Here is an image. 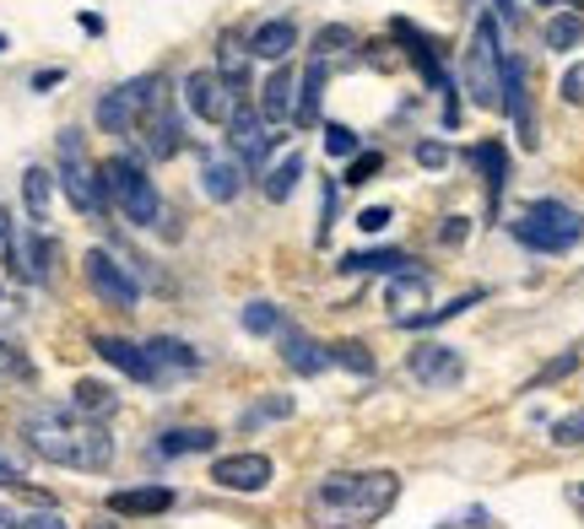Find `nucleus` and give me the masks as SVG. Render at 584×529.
Instances as JSON below:
<instances>
[{"instance_id": "nucleus-23", "label": "nucleus", "mask_w": 584, "mask_h": 529, "mask_svg": "<svg viewBox=\"0 0 584 529\" xmlns=\"http://www.w3.org/2000/svg\"><path fill=\"white\" fill-rule=\"evenodd\" d=\"M146 357H151L157 379H162V373H195V368H200V352L184 346V341H173V335H151V341H146Z\"/></svg>"}, {"instance_id": "nucleus-50", "label": "nucleus", "mask_w": 584, "mask_h": 529, "mask_svg": "<svg viewBox=\"0 0 584 529\" xmlns=\"http://www.w3.org/2000/svg\"><path fill=\"white\" fill-rule=\"evenodd\" d=\"M0 54H5V33H0Z\"/></svg>"}, {"instance_id": "nucleus-41", "label": "nucleus", "mask_w": 584, "mask_h": 529, "mask_svg": "<svg viewBox=\"0 0 584 529\" xmlns=\"http://www.w3.org/2000/svg\"><path fill=\"white\" fill-rule=\"evenodd\" d=\"M465 238H471V217H443L438 244H443V249H454V244H465Z\"/></svg>"}, {"instance_id": "nucleus-37", "label": "nucleus", "mask_w": 584, "mask_h": 529, "mask_svg": "<svg viewBox=\"0 0 584 529\" xmlns=\"http://www.w3.org/2000/svg\"><path fill=\"white\" fill-rule=\"evenodd\" d=\"M0 379H16V384H27V379H33V362H27L11 341H0Z\"/></svg>"}, {"instance_id": "nucleus-24", "label": "nucleus", "mask_w": 584, "mask_h": 529, "mask_svg": "<svg viewBox=\"0 0 584 529\" xmlns=\"http://www.w3.org/2000/svg\"><path fill=\"white\" fill-rule=\"evenodd\" d=\"M471 162L482 168L487 200L498 206V200H503V184H509V151H503V140H482V146H471Z\"/></svg>"}, {"instance_id": "nucleus-31", "label": "nucleus", "mask_w": 584, "mask_h": 529, "mask_svg": "<svg viewBox=\"0 0 584 529\" xmlns=\"http://www.w3.org/2000/svg\"><path fill=\"white\" fill-rule=\"evenodd\" d=\"M487 292H465V297H449L443 308H428V313H406V319H396L401 330H434V324H449V319H460L465 308H476Z\"/></svg>"}, {"instance_id": "nucleus-18", "label": "nucleus", "mask_w": 584, "mask_h": 529, "mask_svg": "<svg viewBox=\"0 0 584 529\" xmlns=\"http://www.w3.org/2000/svg\"><path fill=\"white\" fill-rule=\"evenodd\" d=\"M168 508H173V492H168V487L109 492V514H114V519H151V514H168Z\"/></svg>"}, {"instance_id": "nucleus-36", "label": "nucleus", "mask_w": 584, "mask_h": 529, "mask_svg": "<svg viewBox=\"0 0 584 529\" xmlns=\"http://www.w3.org/2000/svg\"><path fill=\"white\" fill-rule=\"evenodd\" d=\"M325 157L352 162V157H357V135L346 131V125H325Z\"/></svg>"}, {"instance_id": "nucleus-6", "label": "nucleus", "mask_w": 584, "mask_h": 529, "mask_svg": "<svg viewBox=\"0 0 584 529\" xmlns=\"http://www.w3.org/2000/svg\"><path fill=\"white\" fill-rule=\"evenodd\" d=\"M465 87L482 109L503 103V49H498V16H476L471 49H465Z\"/></svg>"}, {"instance_id": "nucleus-42", "label": "nucleus", "mask_w": 584, "mask_h": 529, "mask_svg": "<svg viewBox=\"0 0 584 529\" xmlns=\"http://www.w3.org/2000/svg\"><path fill=\"white\" fill-rule=\"evenodd\" d=\"M417 162H423L428 173L449 168V146H443V140H423V146H417Z\"/></svg>"}, {"instance_id": "nucleus-44", "label": "nucleus", "mask_w": 584, "mask_h": 529, "mask_svg": "<svg viewBox=\"0 0 584 529\" xmlns=\"http://www.w3.org/2000/svg\"><path fill=\"white\" fill-rule=\"evenodd\" d=\"M0 264L5 270H16V227H11V217L0 211Z\"/></svg>"}, {"instance_id": "nucleus-14", "label": "nucleus", "mask_w": 584, "mask_h": 529, "mask_svg": "<svg viewBox=\"0 0 584 529\" xmlns=\"http://www.w3.org/2000/svg\"><path fill=\"white\" fill-rule=\"evenodd\" d=\"M93 352H98L109 368H120L125 379H136V384H151V379H157V368H151L146 346H136V341H120V335H93Z\"/></svg>"}, {"instance_id": "nucleus-25", "label": "nucleus", "mask_w": 584, "mask_h": 529, "mask_svg": "<svg viewBox=\"0 0 584 529\" xmlns=\"http://www.w3.org/2000/svg\"><path fill=\"white\" fill-rule=\"evenodd\" d=\"M217 76L228 82L233 98L250 93V49H244L239 38H222V44H217Z\"/></svg>"}, {"instance_id": "nucleus-29", "label": "nucleus", "mask_w": 584, "mask_h": 529, "mask_svg": "<svg viewBox=\"0 0 584 529\" xmlns=\"http://www.w3.org/2000/svg\"><path fill=\"white\" fill-rule=\"evenodd\" d=\"M49 195H54L49 168H27V173H22V206H27V222H33V227L49 222Z\"/></svg>"}, {"instance_id": "nucleus-43", "label": "nucleus", "mask_w": 584, "mask_h": 529, "mask_svg": "<svg viewBox=\"0 0 584 529\" xmlns=\"http://www.w3.org/2000/svg\"><path fill=\"white\" fill-rule=\"evenodd\" d=\"M558 93H563L569 103H584V60H580V65H569V71H563V82H558Z\"/></svg>"}, {"instance_id": "nucleus-4", "label": "nucleus", "mask_w": 584, "mask_h": 529, "mask_svg": "<svg viewBox=\"0 0 584 529\" xmlns=\"http://www.w3.org/2000/svg\"><path fill=\"white\" fill-rule=\"evenodd\" d=\"M98 179H104V189H109V206H114L125 222L157 227L162 200H157V184L146 179V168L136 162V157H109V162L98 168Z\"/></svg>"}, {"instance_id": "nucleus-2", "label": "nucleus", "mask_w": 584, "mask_h": 529, "mask_svg": "<svg viewBox=\"0 0 584 529\" xmlns=\"http://www.w3.org/2000/svg\"><path fill=\"white\" fill-rule=\"evenodd\" d=\"M22 438L38 459L65 465V470H109L114 465V438L104 421L76 416L71 405H38L22 421Z\"/></svg>"}, {"instance_id": "nucleus-27", "label": "nucleus", "mask_w": 584, "mask_h": 529, "mask_svg": "<svg viewBox=\"0 0 584 529\" xmlns=\"http://www.w3.org/2000/svg\"><path fill=\"white\" fill-rule=\"evenodd\" d=\"M336 270H346V275H396V270H412V260L401 249H363V255H346Z\"/></svg>"}, {"instance_id": "nucleus-12", "label": "nucleus", "mask_w": 584, "mask_h": 529, "mask_svg": "<svg viewBox=\"0 0 584 529\" xmlns=\"http://www.w3.org/2000/svg\"><path fill=\"white\" fill-rule=\"evenodd\" d=\"M271 476H277V465L266 459V454H222L217 465H211V481L222 487V492H266L271 487Z\"/></svg>"}, {"instance_id": "nucleus-39", "label": "nucleus", "mask_w": 584, "mask_h": 529, "mask_svg": "<svg viewBox=\"0 0 584 529\" xmlns=\"http://www.w3.org/2000/svg\"><path fill=\"white\" fill-rule=\"evenodd\" d=\"M379 168H385V157H379V151H357V157L346 162V179H341V184H368Z\"/></svg>"}, {"instance_id": "nucleus-11", "label": "nucleus", "mask_w": 584, "mask_h": 529, "mask_svg": "<svg viewBox=\"0 0 584 529\" xmlns=\"http://www.w3.org/2000/svg\"><path fill=\"white\" fill-rule=\"evenodd\" d=\"M406 373H412L417 384H428V390H449V384L465 379V362H460V352L443 346V341H417V346L406 352Z\"/></svg>"}, {"instance_id": "nucleus-46", "label": "nucleus", "mask_w": 584, "mask_h": 529, "mask_svg": "<svg viewBox=\"0 0 584 529\" xmlns=\"http://www.w3.org/2000/svg\"><path fill=\"white\" fill-rule=\"evenodd\" d=\"M390 217H396L390 206H368V211L357 217V227H363V233H385V227H390Z\"/></svg>"}, {"instance_id": "nucleus-30", "label": "nucleus", "mask_w": 584, "mask_h": 529, "mask_svg": "<svg viewBox=\"0 0 584 529\" xmlns=\"http://www.w3.org/2000/svg\"><path fill=\"white\" fill-rule=\"evenodd\" d=\"M211 443H217V432H211V427H173V432H162V438H157V454L179 459V454H206Z\"/></svg>"}, {"instance_id": "nucleus-16", "label": "nucleus", "mask_w": 584, "mask_h": 529, "mask_svg": "<svg viewBox=\"0 0 584 529\" xmlns=\"http://www.w3.org/2000/svg\"><path fill=\"white\" fill-rule=\"evenodd\" d=\"M292 109H297V71H292V65H277L271 82H266V93H260V120H266L271 131H282L292 120Z\"/></svg>"}, {"instance_id": "nucleus-49", "label": "nucleus", "mask_w": 584, "mask_h": 529, "mask_svg": "<svg viewBox=\"0 0 584 529\" xmlns=\"http://www.w3.org/2000/svg\"><path fill=\"white\" fill-rule=\"evenodd\" d=\"M16 481H22V470H16V465L0 454V487H16Z\"/></svg>"}, {"instance_id": "nucleus-3", "label": "nucleus", "mask_w": 584, "mask_h": 529, "mask_svg": "<svg viewBox=\"0 0 584 529\" xmlns=\"http://www.w3.org/2000/svg\"><path fill=\"white\" fill-rule=\"evenodd\" d=\"M509 233H514L525 249H536V255H569L584 238V217L574 206H563V200H531V206L509 222Z\"/></svg>"}, {"instance_id": "nucleus-45", "label": "nucleus", "mask_w": 584, "mask_h": 529, "mask_svg": "<svg viewBox=\"0 0 584 529\" xmlns=\"http://www.w3.org/2000/svg\"><path fill=\"white\" fill-rule=\"evenodd\" d=\"M352 44V33L346 27H319V38H314V49H319V60L330 54V49H346Z\"/></svg>"}, {"instance_id": "nucleus-8", "label": "nucleus", "mask_w": 584, "mask_h": 529, "mask_svg": "<svg viewBox=\"0 0 584 529\" xmlns=\"http://www.w3.org/2000/svg\"><path fill=\"white\" fill-rule=\"evenodd\" d=\"M498 109H509V125L520 135V146L525 151H536V103H531V82H525V60L520 54H503V103Z\"/></svg>"}, {"instance_id": "nucleus-5", "label": "nucleus", "mask_w": 584, "mask_h": 529, "mask_svg": "<svg viewBox=\"0 0 584 529\" xmlns=\"http://www.w3.org/2000/svg\"><path fill=\"white\" fill-rule=\"evenodd\" d=\"M60 189H65V200L82 217H104L109 211V189H104V179H98V168L87 157V140L76 131H60Z\"/></svg>"}, {"instance_id": "nucleus-17", "label": "nucleus", "mask_w": 584, "mask_h": 529, "mask_svg": "<svg viewBox=\"0 0 584 529\" xmlns=\"http://www.w3.org/2000/svg\"><path fill=\"white\" fill-rule=\"evenodd\" d=\"M277 341H282V362H288L292 373L314 379V373H325V368H330V352H325L314 335H303V330L282 324V330H277Z\"/></svg>"}, {"instance_id": "nucleus-10", "label": "nucleus", "mask_w": 584, "mask_h": 529, "mask_svg": "<svg viewBox=\"0 0 584 529\" xmlns=\"http://www.w3.org/2000/svg\"><path fill=\"white\" fill-rule=\"evenodd\" d=\"M184 109L195 120H206V125H228L233 109H239V98L228 93V82L217 71H190L184 76Z\"/></svg>"}, {"instance_id": "nucleus-34", "label": "nucleus", "mask_w": 584, "mask_h": 529, "mask_svg": "<svg viewBox=\"0 0 584 529\" xmlns=\"http://www.w3.org/2000/svg\"><path fill=\"white\" fill-rule=\"evenodd\" d=\"M325 352H330L336 368H346V373H357V379L374 373V352H368L363 341H336V346H325Z\"/></svg>"}, {"instance_id": "nucleus-13", "label": "nucleus", "mask_w": 584, "mask_h": 529, "mask_svg": "<svg viewBox=\"0 0 584 529\" xmlns=\"http://www.w3.org/2000/svg\"><path fill=\"white\" fill-rule=\"evenodd\" d=\"M228 146H233V157L244 162V168H255V162H266V151L277 146V135H271V125L255 114V109H233V120H228Z\"/></svg>"}, {"instance_id": "nucleus-22", "label": "nucleus", "mask_w": 584, "mask_h": 529, "mask_svg": "<svg viewBox=\"0 0 584 529\" xmlns=\"http://www.w3.org/2000/svg\"><path fill=\"white\" fill-rule=\"evenodd\" d=\"M423 303H428V275H423V270H396L390 286H385V308H390L396 319H406V313L423 308Z\"/></svg>"}, {"instance_id": "nucleus-26", "label": "nucleus", "mask_w": 584, "mask_h": 529, "mask_svg": "<svg viewBox=\"0 0 584 529\" xmlns=\"http://www.w3.org/2000/svg\"><path fill=\"white\" fill-rule=\"evenodd\" d=\"M319 93H325V60H308L303 76H297V109H292V125H314V120H319Z\"/></svg>"}, {"instance_id": "nucleus-28", "label": "nucleus", "mask_w": 584, "mask_h": 529, "mask_svg": "<svg viewBox=\"0 0 584 529\" xmlns=\"http://www.w3.org/2000/svg\"><path fill=\"white\" fill-rule=\"evenodd\" d=\"M114 405H120V395H114L109 384H98V379H82V384L71 390V410H76V416H87V421L114 416Z\"/></svg>"}, {"instance_id": "nucleus-7", "label": "nucleus", "mask_w": 584, "mask_h": 529, "mask_svg": "<svg viewBox=\"0 0 584 529\" xmlns=\"http://www.w3.org/2000/svg\"><path fill=\"white\" fill-rule=\"evenodd\" d=\"M157 98H162V82H157V76H136V82L104 93V98H98V131L131 135L146 120V109H151Z\"/></svg>"}, {"instance_id": "nucleus-21", "label": "nucleus", "mask_w": 584, "mask_h": 529, "mask_svg": "<svg viewBox=\"0 0 584 529\" xmlns=\"http://www.w3.org/2000/svg\"><path fill=\"white\" fill-rule=\"evenodd\" d=\"M292 44H297V27H292L288 16H271V22H260V27L250 33V54H255V60H271V65L288 60Z\"/></svg>"}, {"instance_id": "nucleus-15", "label": "nucleus", "mask_w": 584, "mask_h": 529, "mask_svg": "<svg viewBox=\"0 0 584 529\" xmlns=\"http://www.w3.org/2000/svg\"><path fill=\"white\" fill-rule=\"evenodd\" d=\"M200 189L211 195V200H239V189H244V162L239 157H222V151H200Z\"/></svg>"}, {"instance_id": "nucleus-35", "label": "nucleus", "mask_w": 584, "mask_h": 529, "mask_svg": "<svg viewBox=\"0 0 584 529\" xmlns=\"http://www.w3.org/2000/svg\"><path fill=\"white\" fill-rule=\"evenodd\" d=\"M239 324H244L250 335H277V330H282V313H277V303H244Z\"/></svg>"}, {"instance_id": "nucleus-9", "label": "nucleus", "mask_w": 584, "mask_h": 529, "mask_svg": "<svg viewBox=\"0 0 584 529\" xmlns=\"http://www.w3.org/2000/svg\"><path fill=\"white\" fill-rule=\"evenodd\" d=\"M82 270H87V286L109 303V308H136V297H142V286H136V275L125 270V264L114 260L109 249H87V260H82Z\"/></svg>"}, {"instance_id": "nucleus-19", "label": "nucleus", "mask_w": 584, "mask_h": 529, "mask_svg": "<svg viewBox=\"0 0 584 529\" xmlns=\"http://www.w3.org/2000/svg\"><path fill=\"white\" fill-rule=\"evenodd\" d=\"M146 135V151L157 157V162H168L173 151H179V120H173V109H168V98H157L151 109H146V120L136 125Z\"/></svg>"}, {"instance_id": "nucleus-40", "label": "nucleus", "mask_w": 584, "mask_h": 529, "mask_svg": "<svg viewBox=\"0 0 584 529\" xmlns=\"http://www.w3.org/2000/svg\"><path fill=\"white\" fill-rule=\"evenodd\" d=\"M574 368H580V352H563L558 362H547V368H542V373L531 379V390H542V384H558V379H569Z\"/></svg>"}, {"instance_id": "nucleus-47", "label": "nucleus", "mask_w": 584, "mask_h": 529, "mask_svg": "<svg viewBox=\"0 0 584 529\" xmlns=\"http://www.w3.org/2000/svg\"><path fill=\"white\" fill-rule=\"evenodd\" d=\"M11 529H71L60 514H22V519H11Z\"/></svg>"}, {"instance_id": "nucleus-38", "label": "nucleus", "mask_w": 584, "mask_h": 529, "mask_svg": "<svg viewBox=\"0 0 584 529\" xmlns=\"http://www.w3.org/2000/svg\"><path fill=\"white\" fill-rule=\"evenodd\" d=\"M552 443H558V448H584V410H569V416L552 427Z\"/></svg>"}, {"instance_id": "nucleus-32", "label": "nucleus", "mask_w": 584, "mask_h": 529, "mask_svg": "<svg viewBox=\"0 0 584 529\" xmlns=\"http://www.w3.org/2000/svg\"><path fill=\"white\" fill-rule=\"evenodd\" d=\"M584 44V16L580 11H558V16H547V49H580Z\"/></svg>"}, {"instance_id": "nucleus-1", "label": "nucleus", "mask_w": 584, "mask_h": 529, "mask_svg": "<svg viewBox=\"0 0 584 529\" xmlns=\"http://www.w3.org/2000/svg\"><path fill=\"white\" fill-rule=\"evenodd\" d=\"M401 497V476L396 470H330L314 492H308V525L314 529H368L379 525Z\"/></svg>"}, {"instance_id": "nucleus-48", "label": "nucleus", "mask_w": 584, "mask_h": 529, "mask_svg": "<svg viewBox=\"0 0 584 529\" xmlns=\"http://www.w3.org/2000/svg\"><path fill=\"white\" fill-rule=\"evenodd\" d=\"M60 76H65V71H38V76H33V93H49V87H60Z\"/></svg>"}, {"instance_id": "nucleus-33", "label": "nucleus", "mask_w": 584, "mask_h": 529, "mask_svg": "<svg viewBox=\"0 0 584 529\" xmlns=\"http://www.w3.org/2000/svg\"><path fill=\"white\" fill-rule=\"evenodd\" d=\"M297 179H303V157H297V151H288V157L266 173V184H260V189H266V200H288L292 189H297Z\"/></svg>"}, {"instance_id": "nucleus-20", "label": "nucleus", "mask_w": 584, "mask_h": 529, "mask_svg": "<svg viewBox=\"0 0 584 529\" xmlns=\"http://www.w3.org/2000/svg\"><path fill=\"white\" fill-rule=\"evenodd\" d=\"M49 264H54L49 233H44V227H27V238H16V275L33 281V286H44V281H49Z\"/></svg>"}]
</instances>
